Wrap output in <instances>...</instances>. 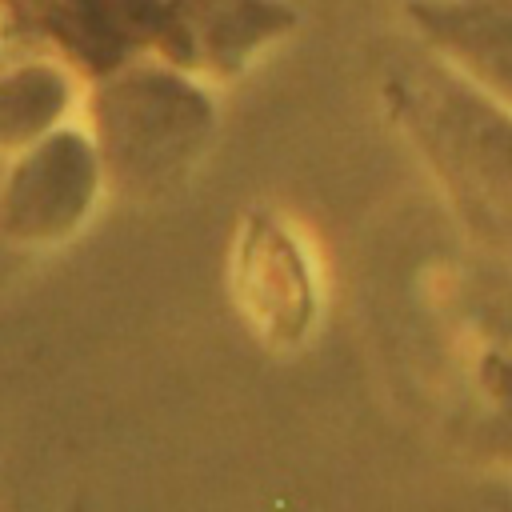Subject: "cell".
I'll use <instances>...</instances> for the list:
<instances>
[{"label": "cell", "mask_w": 512, "mask_h": 512, "mask_svg": "<svg viewBox=\"0 0 512 512\" xmlns=\"http://www.w3.org/2000/svg\"><path fill=\"white\" fill-rule=\"evenodd\" d=\"M368 76L468 252L512 264V108L448 72L408 32L372 40Z\"/></svg>", "instance_id": "cell-1"}, {"label": "cell", "mask_w": 512, "mask_h": 512, "mask_svg": "<svg viewBox=\"0 0 512 512\" xmlns=\"http://www.w3.org/2000/svg\"><path fill=\"white\" fill-rule=\"evenodd\" d=\"M84 128L96 144L108 196L156 204L176 196L208 160L220 104L200 76L140 52L92 76Z\"/></svg>", "instance_id": "cell-2"}, {"label": "cell", "mask_w": 512, "mask_h": 512, "mask_svg": "<svg viewBox=\"0 0 512 512\" xmlns=\"http://www.w3.org/2000/svg\"><path fill=\"white\" fill-rule=\"evenodd\" d=\"M228 292L248 336L276 356L304 348L324 312L316 252L272 208H248L240 216L228 248Z\"/></svg>", "instance_id": "cell-3"}, {"label": "cell", "mask_w": 512, "mask_h": 512, "mask_svg": "<svg viewBox=\"0 0 512 512\" xmlns=\"http://www.w3.org/2000/svg\"><path fill=\"white\" fill-rule=\"evenodd\" d=\"M108 196L96 144L84 124H60L20 148L0 184V236L16 248L68 244Z\"/></svg>", "instance_id": "cell-4"}, {"label": "cell", "mask_w": 512, "mask_h": 512, "mask_svg": "<svg viewBox=\"0 0 512 512\" xmlns=\"http://www.w3.org/2000/svg\"><path fill=\"white\" fill-rule=\"evenodd\" d=\"M296 32L300 8L292 0H160L148 52L216 88L252 72Z\"/></svg>", "instance_id": "cell-5"}, {"label": "cell", "mask_w": 512, "mask_h": 512, "mask_svg": "<svg viewBox=\"0 0 512 512\" xmlns=\"http://www.w3.org/2000/svg\"><path fill=\"white\" fill-rule=\"evenodd\" d=\"M400 20L448 72L512 108V0H404Z\"/></svg>", "instance_id": "cell-6"}, {"label": "cell", "mask_w": 512, "mask_h": 512, "mask_svg": "<svg viewBox=\"0 0 512 512\" xmlns=\"http://www.w3.org/2000/svg\"><path fill=\"white\" fill-rule=\"evenodd\" d=\"M80 84L72 64L52 56H28L0 68V152L16 156L40 136L72 120Z\"/></svg>", "instance_id": "cell-7"}, {"label": "cell", "mask_w": 512, "mask_h": 512, "mask_svg": "<svg viewBox=\"0 0 512 512\" xmlns=\"http://www.w3.org/2000/svg\"><path fill=\"white\" fill-rule=\"evenodd\" d=\"M460 440L504 468H512V352L468 348Z\"/></svg>", "instance_id": "cell-8"}]
</instances>
